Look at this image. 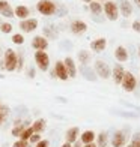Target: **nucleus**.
<instances>
[{
	"label": "nucleus",
	"mask_w": 140,
	"mask_h": 147,
	"mask_svg": "<svg viewBox=\"0 0 140 147\" xmlns=\"http://www.w3.org/2000/svg\"><path fill=\"white\" fill-rule=\"evenodd\" d=\"M104 12H105V15H107L109 20L115 21V20H118V15H119V8L116 6L115 2H107L104 5Z\"/></svg>",
	"instance_id": "obj_6"
},
{
	"label": "nucleus",
	"mask_w": 140,
	"mask_h": 147,
	"mask_svg": "<svg viewBox=\"0 0 140 147\" xmlns=\"http://www.w3.org/2000/svg\"><path fill=\"white\" fill-rule=\"evenodd\" d=\"M125 75V71L121 65H115V68H113L111 71V78H113V81H115L116 84H121L122 81V78Z\"/></svg>",
	"instance_id": "obj_12"
},
{
	"label": "nucleus",
	"mask_w": 140,
	"mask_h": 147,
	"mask_svg": "<svg viewBox=\"0 0 140 147\" xmlns=\"http://www.w3.org/2000/svg\"><path fill=\"white\" fill-rule=\"evenodd\" d=\"M29 14H30L29 8H27V6H23V5H18L15 8V11H14V15L18 17V18H21V20H26L29 17Z\"/></svg>",
	"instance_id": "obj_18"
},
{
	"label": "nucleus",
	"mask_w": 140,
	"mask_h": 147,
	"mask_svg": "<svg viewBox=\"0 0 140 147\" xmlns=\"http://www.w3.org/2000/svg\"><path fill=\"white\" fill-rule=\"evenodd\" d=\"M51 29H53V27H45V29H44V33H45V35L48 36V38H53V39H54V38L57 36V33L53 32Z\"/></svg>",
	"instance_id": "obj_31"
},
{
	"label": "nucleus",
	"mask_w": 140,
	"mask_h": 147,
	"mask_svg": "<svg viewBox=\"0 0 140 147\" xmlns=\"http://www.w3.org/2000/svg\"><path fill=\"white\" fill-rule=\"evenodd\" d=\"M32 47L36 51H45L47 47H48V41H47L45 36H35L32 41Z\"/></svg>",
	"instance_id": "obj_8"
},
{
	"label": "nucleus",
	"mask_w": 140,
	"mask_h": 147,
	"mask_svg": "<svg viewBox=\"0 0 140 147\" xmlns=\"http://www.w3.org/2000/svg\"><path fill=\"white\" fill-rule=\"evenodd\" d=\"M95 138H97V135H95V132H93V131H84V132L82 134V137H80L82 143H84V144L93 143V140H95Z\"/></svg>",
	"instance_id": "obj_20"
},
{
	"label": "nucleus",
	"mask_w": 140,
	"mask_h": 147,
	"mask_svg": "<svg viewBox=\"0 0 140 147\" xmlns=\"http://www.w3.org/2000/svg\"><path fill=\"white\" fill-rule=\"evenodd\" d=\"M95 71H97V74H98V77H101V78H104V80H107V78L111 77L110 66L105 63V62H103V60H97V62H95Z\"/></svg>",
	"instance_id": "obj_4"
},
{
	"label": "nucleus",
	"mask_w": 140,
	"mask_h": 147,
	"mask_svg": "<svg viewBox=\"0 0 140 147\" xmlns=\"http://www.w3.org/2000/svg\"><path fill=\"white\" fill-rule=\"evenodd\" d=\"M90 11H92V14H95V15H99L103 12V6L99 5L98 2H90Z\"/></svg>",
	"instance_id": "obj_26"
},
{
	"label": "nucleus",
	"mask_w": 140,
	"mask_h": 147,
	"mask_svg": "<svg viewBox=\"0 0 140 147\" xmlns=\"http://www.w3.org/2000/svg\"><path fill=\"white\" fill-rule=\"evenodd\" d=\"M134 3L139 6V9H140V0H134Z\"/></svg>",
	"instance_id": "obj_41"
},
{
	"label": "nucleus",
	"mask_w": 140,
	"mask_h": 147,
	"mask_svg": "<svg viewBox=\"0 0 140 147\" xmlns=\"http://www.w3.org/2000/svg\"><path fill=\"white\" fill-rule=\"evenodd\" d=\"M14 147H29V141H24V140H17L14 143Z\"/></svg>",
	"instance_id": "obj_34"
},
{
	"label": "nucleus",
	"mask_w": 140,
	"mask_h": 147,
	"mask_svg": "<svg viewBox=\"0 0 140 147\" xmlns=\"http://www.w3.org/2000/svg\"><path fill=\"white\" fill-rule=\"evenodd\" d=\"M3 63H5V69L6 71H15L17 69V53L14 50L8 48L5 53V59H3Z\"/></svg>",
	"instance_id": "obj_2"
},
{
	"label": "nucleus",
	"mask_w": 140,
	"mask_h": 147,
	"mask_svg": "<svg viewBox=\"0 0 140 147\" xmlns=\"http://www.w3.org/2000/svg\"><path fill=\"white\" fill-rule=\"evenodd\" d=\"M139 57H140V45H139Z\"/></svg>",
	"instance_id": "obj_43"
},
{
	"label": "nucleus",
	"mask_w": 140,
	"mask_h": 147,
	"mask_svg": "<svg viewBox=\"0 0 140 147\" xmlns=\"http://www.w3.org/2000/svg\"><path fill=\"white\" fill-rule=\"evenodd\" d=\"M29 141H30V143H33V144L39 143V141H41V134H33V135L29 138Z\"/></svg>",
	"instance_id": "obj_33"
},
{
	"label": "nucleus",
	"mask_w": 140,
	"mask_h": 147,
	"mask_svg": "<svg viewBox=\"0 0 140 147\" xmlns=\"http://www.w3.org/2000/svg\"><path fill=\"white\" fill-rule=\"evenodd\" d=\"M130 147H131V146H130Z\"/></svg>",
	"instance_id": "obj_47"
},
{
	"label": "nucleus",
	"mask_w": 140,
	"mask_h": 147,
	"mask_svg": "<svg viewBox=\"0 0 140 147\" xmlns=\"http://www.w3.org/2000/svg\"><path fill=\"white\" fill-rule=\"evenodd\" d=\"M0 30H2L3 33H11V32H12V24H9V23H2V24H0Z\"/></svg>",
	"instance_id": "obj_29"
},
{
	"label": "nucleus",
	"mask_w": 140,
	"mask_h": 147,
	"mask_svg": "<svg viewBox=\"0 0 140 147\" xmlns=\"http://www.w3.org/2000/svg\"><path fill=\"white\" fill-rule=\"evenodd\" d=\"M131 27H133V30H134V32L140 33V20H136V21L133 23V26H131Z\"/></svg>",
	"instance_id": "obj_35"
},
{
	"label": "nucleus",
	"mask_w": 140,
	"mask_h": 147,
	"mask_svg": "<svg viewBox=\"0 0 140 147\" xmlns=\"http://www.w3.org/2000/svg\"><path fill=\"white\" fill-rule=\"evenodd\" d=\"M66 143H69V144H74L77 141V138H78V128L77 126H72V128H69L68 131H66Z\"/></svg>",
	"instance_id": "obj_15"
},
{
	"label": "nucleus",
	"mask_w": 140,
	"mask_h": 147,
	"mask_svg": "<svg viewBox=\"0 0 140 147\" xmlns=\"http://www.w3.org/2000/svg\"><path fill=\"white\" fill-rule=\"evenodd\" d=\"M131 147H140V132L134 134V137H133V144Z\"/></svg>",
	"instance_id": "obj_30"
},
{
	"label": "nucleus",
	"mask_w": 140,
	"mask_h": 147,
	"mask_svg": "<svg viewBox=\"0 0 140 147\" xmlns=\"http://www.w3.org/2000/svg\"><path fill=\"white\" fill-rule=\"evenodd\" d=\"M0 54H2V50H0Z\"/></svg>",
	"instance_id": "obj_45"
},
{
	"label": "nucleus",
	"mask_w": 140,
	"mask_h": 147,
	"mask_svg": "<svg viewBox=\"0 0 140 147\" xmlns=\"http://www.w3.org/2000/svg\"><path fill=\"white\" fill-rule=\"evenodd\" d=\"M8 117H9V108L2 105V108H0V125H3Z\"/></svg>",
	"instance_id": "obj_25"
},
{
	"label": "nucleus",
	"mask_w": 140,
	"mask_h": 147,
	"mask_svg": "<svg viewBox=\"0 0 140 147\" xmlns=\"http://www.w3.org/2000/svg\"><path fill=\"white\" fill-rule=\"evenodd\" d=\"M62 147H72V144H69V143H65V144H62Z\"/></svg>",
	"instance_id": "obj_40"
},
{
	"label": "nucleus",
	"mask_w": 140,
	"mask_h": 147,
	"mask_svg": "<svg viewBox=\"0 0 140 147\" xmlns=\"http://www.w3.org/2000/svg\"><path fill=\"white\" fill-rule=\"evenodd\" d=\"M82 2H84V3H90L92 0H82Z\"/></svg>",
	"instance_id": "obj_42"
},
{
	"label": "nucleus",
	"mask_w": 140,
	"mask_h": 147,
	"mask_svg": "<svg viewBox=\"0 0 140 147\" xmlns=\"http://www.w3.org/2000/svg\"><path fill=\"white\" fill-rule=\"evenodd\" d=\"M48 146H50V143L47 140H41L39 143H36V147H48Z\"/></svg>",
	"instance_id": "obj_36"
},
{
	"label": "nucleus",
	"mask_w": 140,
	"mask_h": 147,
	"mask_svg": "<svg viewBox=\"0 0 140 147\" xmlns=\"http://www.w3.org/2000/svg\"><path fill=\"white\" fill-rule=\"evenodd\" d=\"M36 9L39 14H42V15H53V14H56V9H57V6L51 2V0H39L38 5H36Z\"/></svg>",
	"instance_id": "obj_1"
},
{
	"label": "nucleus",
	"mask_w": 140,
	"mask_h": 147,
	"mask_svg": "<svg viewBox=\"0 0 140 147\" xmlns=\"http://www.w3.org/2000/svg\"><path fill=\"white\" fill-rule=\"evenodd\" d=\"M0 108H2V102H0Z\"/></svg>",
	"instance_id": "obj_44"
},
{
	"label": "nucleus",
	"mask_w": 140,
	"mask_h": 147,
	"mask_svg": "<svg viewBox=\"0 0 140 147\" xmlns=\"http://www.w3.org/2000/svg\"><path fill=\"white\" fill-rule=\"evenodd\" d=\"M97 138H98V144H97V147H107V143H109L107 134H105V132H101Z\"/></svg>",
	"instance_id": "obj_24"
},
{
	"label": "nucleus",
	"mask_w": 140,
	"mask_h": 147,
	"mask_svg": "<svg viewBox=\"0 0 140 147\" xmlns=\"http://www.w3.org/2000/svg\"><path fill=\"white\" fill-rule=\"evenodd\" d=\"M83 147H97V144H93V143H90V144H84Z\"/></svg>",
	"instance_id": "obj_38"
},
{
	"label": "nucleus",
	"mask_w": 140,
	"mask_h": 147,
	"mask_svg": "<svg viewBox=\"0 0 140 147\" xmlns=\"http://www.w3.org/2000/svg\"><path fill=\"white\" fill-rule=\"evenodd\" d=\"M72 147H83V146L80 144V143H77V141H75V143H74V146H72Z\"/></svg>",
	"instance_id": "obj_39"
},
{
	"label": "nucleus",
	"mask_w": 140,
	"mask_h": 147,
	"mask_svg": "<svg viewBox=\"0 0 140 147\" xmlns=\"http://www.w3.org/2000/svg\"><path fill=\"white\" fill-rule=\"evenodd\" d=\"M23 63H24V59L21 54H17V69L21 71L23 69Z\"/></svg>",
	"instance_id": "obj_32"
},
{
	"label": "nucleus",
	"mask_w": 140,
	"mask_h": 147,
	"mask_svg": "<svg viewBox=\"0 0 140 147\" xmlns=\"http://www.w3.org/2000/svg\"><path fill=\"white\" fill-rule=\"evenodd\" d=\"M0 24H2V21H0Z\"/></svg>",
	"instance_id": "obj_46"
},
{
	"label": "nucleus",
	"mask_w": 140,
	"mask_h": 147,
	"mask_svg": "<svg viewBox=\"0 0 140 147\" xmlns=\"http://www.w3.org/2000/svg\"><path fill=\"white\" fill-rule=\"evenodd\" d=\"M45 125H47V122H45L44 119H38L30 126H32V129H33V132H35V134H41L45 129Z\"/></svg>",
	"instance_id": "obj_19"
},
{
	"label": "nucleus",
	"mask_w": 140,
	"mask_h": 147,
	"mask_svg": "<svg viewBox=\"0 0 140 147\" xmlns=\"http://www.w3.org/2000/svg\"><path fill=\"white\" fill-rule=\"evenodd\" d=\"M115 57L118 62H126L128 60V51H126L125 47H118L115 50Z\"/></svg>",
	"instance_id": "obj_16"
},
{
	"label": "nucleus",
	"mask_w": 140,
	"mask_h": 147,
	"mask_svg": "<svg viewBox=\"0 0 140 147\" xmlns=\"http://www.w3.org/2000/svg\"><path fill=\"white\" fill-rule=\"evenodd\" d=\"M33 134H35V132H33V129H32V126H29V128H26V129H23V132L21 134H20V140H24V141H29V138L33 135Z\"/></svg>",
	"instance_id": "obj_23"
},
{
	"label": "nucleus",
	"mask_w": 140,
	"mask_h": 147,
	"mask_svg": "<svg viewBox=\"0 0 140 147\" xmlns=\"http://www.w3.org/2000/svg\"><path fill=\"white\" fill-rule=\"evenodd\" d=\"M90 47H92L93 51L101 53V51L105 50V47H107V41H105L104 38H99V39H97V41H93V42L90 44Z\"/></svg>",
	"instance_id": "obj_17"
},
{
	"label": "nucleus",
	"mask_w": 140,
	"mask_h": 147,
	"mask_svg": "<svg viewBox=\"0 0 140 147\" xmlns=\"http://www.w3.org/2000/svg\"><path fill=\"white\" fill-rule=\"evenodd\" d=\"M0 14L6 18H14V9L6 0H0Z\"/></svg>",
	"instance_id": "obj_13"
},
{
	"label": "nucleus",
	"mask_w": 140,
	"mask_h": 147,
	"mask_svg": "<svg viewBox=\"0 0 140 147\" xmlns=\"http://www.w3.org/2000/svg\"><path fill=\"white\" fill-rule=\"evenodd\" d=\"M121 12L124 17H130L133 14V6L128 0H121Z\"/></svg>",
	"instance_id": "obj_21"
},
{
	"label": "nucleus",
	"mask_w": 140,
	"mask_h": 147,
	"mask_svg": "<svg viewBox=\"0 0 140 147\" xmlns=\"http://www.w3.org/2000/svg\"><path fill=\"white\" fill-rule=\"evenodd\" d=\"M53 75L57 77L59 80H62V81H66V80H68V74H66L63 62H56L54 71H53Z\"/></svg>",
	"instance_id": "obj_9"
},
{
	"label": "nucleus",
	"mask_w": 140,
	"mask_h": 147,
	"mask_svg": "<svg viewBox=\"0 0 140 147\" xmlns=\"http://www.w3.org/2000/svg\"><path fill=\"white\" fill-rule=\"evenodd\" d=\"M121 84H122V89H124L125 92H133V90L136 89V84H137L136 77L133 75L131 72H125V75H124V78H122Z\"/></svg>",
	"instance_id": "obj_5"
},
{
	"label": "nucleus",
	"mask_w": 140,
	"mask_h": 147,
	"mask_svg": "<svg viewBox=\"0 0 140 147\" xmlns=\"http://www.w3.org/2000/svg\"><path fill=\"white\" fill-rule=\"evenodd\" d=\"M33 75H35V71H33V69H29V77L33 78Z\"/></svg>",
	"instance_id": "obj_37"
},
{
	"label": "nucleus",
	"mask_w": 140,
	"mask_h": 147,
	"mask_svg": "<svg viewBox=\"0 0 140 147\" xmlns=\"http://www.w3.org/2000/svg\"><path fill=\"white\" fill-rule=\"evenodd\" d=\"M78 60H80V63L82 65H89V62H90V53H88L86 50H82L78 53Z\"/></svg>",
	"instance_id": "obj_22"
},
{
	"label": "nucleus",
	"mask_w": 140,
	"mask_h": 147,
	"mask_svg": "<svg viewBox=\"0 0 140 147\" xmlns=\"http://www.w3.org/2000/svg\"><path fill=\"white\" fill-rule=\"evenodd\" d=\"M125 141H126L125 134L122 131H118V132H115V135H113V138H111V146L113 147H124Z\"/></svg>",
	"instance_id": "obj_11"
},
{
	"label": "nucleus",
	"mask_w": 140,
	"mask_h": 147,
	"mask_svg": "<svg viewBox=\"0 0 140 147\" xmlns=\"http://www.w3.org/2000/svg\"><path fill=\"white\" fill-rule=\"evenodd\" d=\"M63 65H65V69H66V74H68V78H75L77 75V68H75V63L71 57H66L63 60Z\"/></svg>",
	"instance_id": "obj_10"
},
{
	"label": "nucleus",
	"mask_w": 140,
	"mask_h": 147,
	"mask_svg": "<svg viewBox=\"0 0 140 147\" xmlns=\"http://www.w3.org/2000/svg\"><path fill=\"white\" fill-rule=\"evenodd\" d=\"M83 74H84V75H86V78H88V80H93V81H95V80H97V77H95V74H93L89 68H88V66H84V69L82 71Z\"/></svg>",
	"instance_id": "obj_27"
},
{
	"label": "nucleus",
	"mask_w": 140,
	"mask_h": 147,
	"mask_svg": "<svg viewBox=\"0 0 140 147\" xmlns=\"http://www.w3.org/2000/svg\"><path fill=\"white\" fill-rule=\"evenodd\" d=\"M35 63L39 68V71H48V66H50V57L45 51H36L35 53Z\"/></svg>",
	"instance_id": "obj_3"
},
{
	"label": "nucleus",
	"mask_w": 140,
	"mask_h": 147,
	"mask_svg": "<svg viewBox=\"0 0 140 147\" xmlns=\"http://www.w3.org/2000/svg\"><path fill=\"white\" fill-rule=\"evenodd\" d=\"M36 27H38V20L35 18H26V20H21V23H20V29L26 33L33 32Z\"/></svg>",
	"instance_id": "obj_7"
},
{
	"label": "nucleus",
	"mask_w": 140,
	"mask_h": 147,
	"mask_svg": "<svg viewBox=\"0 0 140 147\" xmlns=\"http://www.w3.org/2000/svg\"><path fill=\"white\" fill-rule=\"evenodd\" d=\"M86 30H88V26H86V23L80 21V20H75V21L71 23V32L75 33V35H82Z\"/></svg>",
	"instance_id": "obj_14"
},
{
	"label": "nucleus",
	"mask_w": 140,
	"mask_h": 147,
	"mask_svg": "<svg viewBox=\"0 0 140 147\" xmlns=\"http://www.w3.org/2000/svg\"><path fill=\"white\" fill-rule=\"evenodd\" d=\"M12 42L17 44V45H21V44L24 42V36H23V35H20V33H17V35L12 36Z\"/></svg>",
	"instance_id": "obj_28"
}]
</instances>
